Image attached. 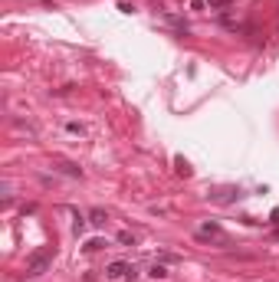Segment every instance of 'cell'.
Wrapping results in <instances>:
<instances>
[{
    "label": "cell",
    "instance_id": "obj_1",
    "mask_svg": "<svg viewBox=\"0 0 279 282\" xmlns=\"http://www.w3.org/2000/svg\"><path fill=\"white\" fill-rule=\"evenodd\" d=\"M49 266H53V246H43L26 256V276H43Z\"/></svg>",
    "mask_w": 279,
    "mask_h": 282
},
{
    "label": "cell",
    "instance_id": "obj_2",
    "mask_svg": "<svg viewBox=\"0 0 279 282\" xmlns=\"http://www.w3.org/2000/svg\"><path fill=\"white\" fill-rule=\"evenodd\" d=\"M197 240L204 243H220V246H230V236L220 230V223H200L197 227Z\"/></svg>",
    "mask_w": 279,
    "mask_h": 282
},
{
    "label": "cell",
    "instance_id": "obj_3",
    "mask_svg": "<svg viewBox=\"0 0 279 282\" xmlns=\"http://www.w3.org/2000/svg\"><path fill=\"white\" fill-rule=\"evenodd\" d=\"M105 276H109L112 282H122V279H135V266L132 263H125V259H115V263H109L105 266Z\"/></svg>",
    "mask_w": 279,
    "mask_h": 282
},
{
    "label": "cell",
    "instance_id": "obj_4",
    "mask_svg": "<svg viewBox=\"0 0 279 282\" xmlns=\"http://www.w3.org/2000/svg\"><path fill=\"white\" fill-rule=\"evenodd\" d=\"M148 276H151V279H167L171 273H167L164 263H151V266H148Z\"/></svg>",
    "mask_w": 279,
    "mask_h": 282
},
{
    "label": "cell",
    "instance_id": "obj_5",
    "mask_svg": "<svg viewBox=\"0 0 279 282\" xmlns=\"http://www.w3.org/2000/svg\"><path fill=\"white\" fill-rule=\"evenodd\" d=\"M174 171H177V174H181V177H191V171H194V167H191V164H187V161H184V157H181V154H177V157H174Z\"/></svg>",
    "mask_w": 279,
    "mask_h": 282
},
{
    "label": "cell",
    "instance_id": "obj_6",
    "mask_svg": "<svg viewBox=\"0 0 279 282\" xmlns=\"http://www.w3.org/2000/svg\"><path fill=\"white\" fill-rule=\"evenodd\" d=\"M59 171H63V174H69V177H82V167H76V164H66V161L59 164Z\"/></svg>",
    "mask_w": 279,
    "mask_h": 282
},
{
    "label": "cell",
    "instance_id": "obj_7",
    "mask_svg": "<svg viewBox=\"0 0 279 282\" xmlns=\"http://www.w3.org/2000/svg\"><path fill=\"white\" fill-rule=\"evenodd\" d=\"M210 10H223V7H230V0H204Z\"/></svg>",
    "mask_w": 279,
    "mask_h": 282
}]
</instances>
